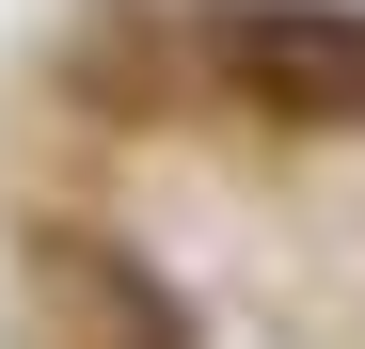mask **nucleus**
Instances as JSON below:
<instances>
[{"label":"nucleus","instance_id":"obj_1","mask_svg":"<svg viewBox=\"0 0 365 349\" xmlns=\"http://www.w3.org/2000/svg\"><path fill=\"white\" fill-rule=\"evenodd\" d=\"M207 64H222V95L255 111V127H286V143L365 127V16H349V0H238V16L207 32Z\"/></svg>","mask_w":365,"mask_h":349},{"label":"nucleus","instance_id":"obj_2","mask_svg":"<svg viewBox=\"0 0 365 349\" xmlns=\"http://www.w3.org/2000/svg\"><path fill=\"white\" fill-rule=\"evenodd\" d=\"M32 302L64 349H191V318L159 302V270L128 239H32Z\"/></svg>","mask_w":365,"mask_h":349}]
</instances>
